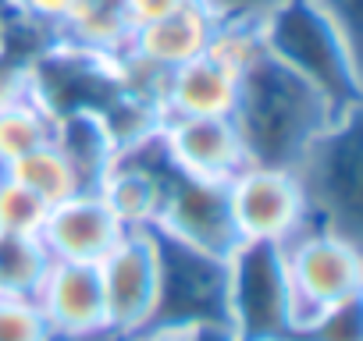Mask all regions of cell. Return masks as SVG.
Segmentation results:
<instances>
[{
  "label": "cell",
  "mask_w": 363,
  "mask_h": 341,
  "mask_svg": "<svg viewBox=\"0 0 363 341\" xmlns=\"http://www.w3.org/2000/svg\"><path fill=\"white\" fill-rule=\"evenodd\" d=\"M264 54H267V47H264V22L214 18V29H211V40H207V50H203V57L211 64H218L232 79H242Z\"/></svg>",
  "instance_id": "21"
},
{
  "label": "cell",
  "mask_w": 363,
  "mask_h": 341,
  "mask_svg": "<svg viewBox=\"0 0 363 341\" xmlns=\"http://www.w3.org/2000/svg\"><path fill=\"white\" fill-rule=\"evenodd\" d=\"M189 4H193V0H125V11H128L132 25H146V22L167 18V15L189 8Z\"/></svg>",
  "instance_id": "28"
},
{
  "label": "cell",
  "mask_w": 363,
  "mask_h": 341,
  "mask_svg": "<svg viewBox=\"0 0 363 341\" xmlns=\"http://www.w3.org/2000/svg\"><path fill=\"white\" fill-rule=\"evenodd\" d=\"M239 103V79L196 57L182 68H171L160 86V117H232Z\"/></svg>",
  "instance_id": "14"
},
{
  "label": "cell",
  "mask_w": 363,
  "mask_h": 341,
  "mask_svg": "<svg viewBox=\"0 0 363 341\" xmlns=\"http://www.w3.org/2000/svg\"><path fill=\"white\" fill-rule=\"evenodd\" d=\"M153 231L200 253V256L228 260L235 253V245L242 242L235 217H232L228 182L189 178V175L171 170Z\"/></svg>",
  "instance_id": "7"
},
{
  "label": "cell",
  "mask_w": 363,
  "mask_h": 341,
  "mask_svg": "<svg viewBox=\"0 0 363 341\" xmlns=\"http://www.w3.org/2000/svg\"><path fill=\"white\" fill-rule=\"evenodd\" d=\"M128 341H186V327H171V323H153L143 334L128 337Z\"/></svg>",
  "instance_id": "31"
},
{
  "label": "cell",
  "mask_w": 363,
  "mask_h": 341,
  "mask_svg": "<svg viewBox=\"0 0 363 341\" xmlns=\"http://www.w3.org/2000/svg\"><path fill=\"white\" fill-rule=\"evenodd\" d=\"M132 22L125 11V0H72L65 22L54 29L57 47L114 61L128 50L132 40Z\"/></svg>",
  "instance_id": "15"
},
{
  "label": "cell",
  "mask_w": 363,
  "mask_h": 341,
  "mask_svg": "<svg viewBox=\"0 0 363 341\" xmlns=\"http://www.w3.org/2000/svg\"><path fill=\"white\" fill-rule=\"evenodd\" d=\"M68 8H72V0H15V4H11V11H15L22 22L40 25V29L50 33V36H54V29L65 22Z\"/></svg>",
  "instance_id": "26"
},
{
  "label": "cell",
  "mask_w": 363,
  "mask_h": 341,
  "mask_svg": "<svg viewBox=\"0 0 363 341\" xmlns=\"http://www.w3.org/2000/svg\"><path fill=\"white\" fill-rule=\"evenodd\" d=\"M125 228L111 214L100 192H75L47 210L40 238L54 260L72 263H100L118 242Z\"/></svg>",
  "instance_id": "12"
},
{
  "label": "cell",
  "mask_w": 363,
  "mask_h": 341,
  "mask_svg": "<svg viewBox=\"0 0 363 341\" xmlns=\"http://www.w3.org/2000/svg\"><path fill=\"white\" fill-rule=\"evenodd\" d=\"M47 210L50 207L36 192L0 175V235H40Z\"/></svg>",
  "instance_id": "22"
},
{
  "label": "cell",
  "mask_w": 363,
  "mask_h": 341,
  "mask_svg": "<svg viewBox=\"0 0 363 341\" xmlns=\"http://www.w3.org/2000/svg\"><path fill=\"white\" fill-rule=\"evenodd\" d=\"M232 217L242 242H274L281 245L299 228L313 221L306 185L299 170L285 167H257L246 163L228 182Z\"/></svg>",
  "instance_id": "8"
},
{
  "label": "cell",
  "mask_w": 363,
  "mask_h": 341,
  "mask_svg": "<svg viewBox=\"0 0 363 341\" xmlns=\"http://www.w3.org/2000/svg\"><path fill=\"white\" fill-rule=\"evenodd\" d=\"M50 263L40 235H0V295L36 299Z\"/></svg>",
  "instance_id": "20"
},
{
  "label": "cell",
  "mask_w": 363,
  "mask_h": 341,
  "mask_svg": "<svg viewBox=\"0 0 363 341\" xmlns=\"http://www.w3.org/2000/svg\"><path fill=\"white\" fill-rule=\"evenodd\" d=\"M345 117L324 100V93L271 54H264L239 79V103L232 114L242 135L246 163L285 170H299L320 135Z\"/></svg>",
  "instance_id": "1"
},
{
  "label": "cell",
  "mask_w": 363,
  "mask_h": 341,
  "mask_svg": "<svg viewBox=\"0 0 363 341\" xmlns=\"http://www.w3.org/2000/svg\"><path fill=\"white\" fill-rule=\"evenodd\" d=\"M299 178L310 196L317 224L345 231L356 238L359 192H363V142H359V110L338 121L299 167Z\"/></svg>",
  "instance_id": "6"
},
{
  "label": "cell",
  "mask_w": 363,
  "mask_h": 341,
  "mask_svg": "<svg viewBox=\"0 0 363 341\" xmlns=\"http://www.w3.org/2000/svg\"><path fill=\"white\" fill-rule=\"evenodd\" d=\"M157 242H160L157 323L171 327L225 323V260L200 256L164 235H157Z\"/></svg>",
  "instance_id": "9"
},
{
  "label": "cell",
  "mask_w": 363,
  "mask_h": 341,
  "mask_svg": "<svg viewBox=\"0 0 363 341\" xmlns=\"http://www.w3.org/2000/svg\"><path fill=\"white\" fill-rule=\"evenodd\" d=\"M186 341H235L228 323H193L186 327Z\"/></svg>",
  "instance_id": "30"
},
{
  "label": "cell",
  "mask_w": 363,
  "mask_h": 341,
  "mask_svg": "<svg viewBox=\"0 0 363 341\" xmlns=\"http://www.w3.org/2000/svg\"><path fill=\"white\" fill-rule=\"evenodd\" d=\"M0 175H4V167H0Z\"/></svg>",
  "instance_id": "33"
},
{
  "label": "cell",
  "mask_w": 363,
  "mask_h": 341,
  "mask_svg": "<svg viewBox=\"0 0 363 341\" xmlns=\"http://www.w3.org/2000/svg\"><path fill=\"white\" fill-rule=\"evenodd\" d=\"M36 306L43 320L50 323L54 341H96L107 334L104 316V288H100V267L96 263H72L54 260L40 291Z\"/></svg>",
  "instance_id": "10"
},
{
  "label": "cell",
  "mask_w": 363,
  "mask_h": 341,
  "mask_svg": "<svg viewBox=\"0 0 363 341\" xmlns=\"http://www.w3.org/2000/svg\"><path fill=\"white\" fill-rule=\"evenodd\" d=\"M278 249H281L285 277H289L292 337L320 309L363 295V256L352 235L310 221L292 238H285Z\"/></svg>",
  "instance_id": "3"
},
{
  "label": "cell",
  "mask_w": 363,
  "mask_h": 341,
  "mask_svg": "<svg viewBox=\"0 0 363 341\" xmlns=\"http://www.w3.org/2000/svg\"><path fill=\"white\" fill-rule=\"evenodd\" d=\"M4 175L15 178L18 185H26L29 192H36L47 207H54V203H61V200L82 192L79 175L72 170L68 156H65L54 142H47V146H40V149H33V153L11 160V163L4 167Z\"/></svg>",
  "instance_id": "19"
},
{
  "label": "cell",
  "mask_w": 363,
  "mask_h": 341,
  "mask_svg": "<svg viewBox=\"0 0 363 341\" xmlns=\"http://www.w3.org/2000/svg\"><path fill=\"white\" fill-rule=\"evenodd\" d=\"M36 93V79H33V61L15 57L11 50L0 54V107H11L26 96Z\"/></svg>",
  "instance_id": "25"
},
{
  "label": "cell",
  "mask_w": 363,
  "mask_h": 341,
  "mask_svg": "<svg viewBox=\"0 0 363 341\" xmlns=\"http://www.w3.org/2000/svg\"><path fill=\"white\" fill-rule=\"evenodd\" d=\"M200 4L214 15V18H250V22H264L281 0H200Z\"/></svg>",
  "instance_id": "27"
},
{
  "label": "cell",
  "mask_w": 363,
  "mask_h": 341,
  "mask_svg": "<svg viewBox=\"0 0 363 341\" xmlns=\"http://www.w3.org/2000/svg\"><path fill=\"white\" fill-rule=\"evenodd\" d=\"M54 146L68 156L72 170L79 175L82 192H96L104 175L118 160V146L107 132V121L100 110L79 107V110H65L57 114V132H54Z\"/></svg>",
  "instance_id": "16"
},
{
  "label": "cell",
  "mask_w": 363,
  "mask_h": 341,
  "mask_svg": "<svg viewBox=\"0 0 363 341\" xmlns=\"http://www.w3.org/2000/svg\"><path fill=\"white\" fill-rule=\"evenodd\" d=\"M11 15H8V8L0 4V54H8L11 50Z\"/></svg>",
  "instance_id": "32"
},
{
  "label": "cell",
  "mask_w": 363,
  "mask_h": 341,
  "mask_svg": "<svg viewBox=\"0 0 363 341\" xmlns=\"http://www.w3.org/2000/svg\"><path fill=\"white\" fill-rule=\"evenodd\" d=\"M164 185L167 178H160L153 167H146L139 156H118L114 167L100 182V196L111 207V214L121 221L125 231L135 228H153L157 214H160V200H164Z\"/></svg>",
  "instance_id": "17"
},
{
  "label": "cell",
  "mask_w": 363,
  "mask_h": 341,
  "mask_svg": "<svg viewBox=\"0 0 363 341\" xmlns=\"http://www.w3.org/2000/svg\"><path fill=\"white\" fill-rule=\"evenodd\" d=\"M160 149L178 175L232 182L246 167L242 135L232 117H171L160 125Z\"/></svg>",
  "instance_id": "11"
},
{
  "label": "cell",
  "mask_w": 363,
  "mask_h": 341,
  "mask_svg": "<svg viewBox=\"0 0 363 341\" xmlns=\"http://www.w3.org/2000/svg\"><path fill=\"white\" fill-rule=\"evenodd\" d=\"M320 4L342 22V29H345L352 40H359V36H356V33H359V29H356V18H359V4H363V0H320Z\"/></svg>",
  "instance_id": "29"
},
{
  "label": "cell",
  "mask_w": 363,
  "mask_h": 341,
  "mask_svg": "<svg viewBox=\"0 0 363 341\" xmlns=\"http://www.w3.org/2000/svg\"><path fill=\"white\" fill-rule=\"evenodd\" d=\"M225 323L235 341H289V277L274 242H239L225 260Z\"/></svg>",
  "instance_id": "4"
},
{
  "label": "cell",
  "mask_w": 363,
  "mask_h": 341,
  "mask_svg": "<svg viewBox=\"0 0 363 341\" xmlns=\"http://www.w3.org/2000/svg\"><path fill=\"white\" fill-rule=\"evenodd\" d=\"M0 341H54L36 299L0 295Z\"/></svg>",
  "instance_id": "24"
},
{
  "label": "cell",
  "mask_w": 363,
  "mask_h": 341,
  "mask_svg": "<svg viewBox=\"0 0 363 341\" xmlns=\"http://www.w3.org/2000/svg\"><path fill=\"white\" fill-rule=\"evenodd\" d=\"M211 29H214V15L200 0H193L189 8H182L167 18L135 25L125 54L139 57L143 64H150L157 71H171V68H182V64L203 57Z\"/></svg>",
  "instance_id": "13"
},
{
  "label": "cell",
  "mask_w": 363,
  "mask_h": 341,
  "mask_svg": "<svg viewBox=\"0 0 363 341\" xmlns=\"http://www.w3.org/2000/svg\"><path fill=\"white\" fill-rule=\"evenodd\" d=\"M264 47L274 61L303 75L345 117L359 110L356 40L320 0H281L264 18Z\"/></svg>",
  "instance_id": "2"
},
{
  "label": "cell",
  "mask_w": 363,
  "mask_h": 341,
  "mask_svg": "<svg viewBox=\"0 0 363 341\" xmlns=\"http://www.w3.org/2000/svg\"><path fill=\"white\" fill-rule=\"evenodd\" d=\"M104 288L107 334L128 341L157 323L160 306V242L153 228L125 231L121 242L96 263Z\"/></svg>",
  "instance_id": "5"
},
{
  "label": "cell",
  "mask_w": 363,
  "mask_h": 341,
  "mask_svg": "<svg viewBox=\"0 0 363 341\" xmlns=\"http://www.w3.org/2000/svg\"><path fill=\"white\" fill-rule=\"evenodd\" d=\"M292 341H363V295L320 309Z\"/></svg>",
  "instance_id": "23"
},
{
  "label": "cell",
  "mask_w": 363,
  "mask_h": 341,
  "mask_svg": "<svg viewBox=\"0 0 363 341\" xmlns=\"http://www.w3.org/2000/svg\"><path fill=\"white\" fill-rule=\"evenodd\" d=\"M54 132H57V114L36 93L11 107H0V167L54 142Z\"/></svg>",
  "instance_id": "18"
}]
</instances>
